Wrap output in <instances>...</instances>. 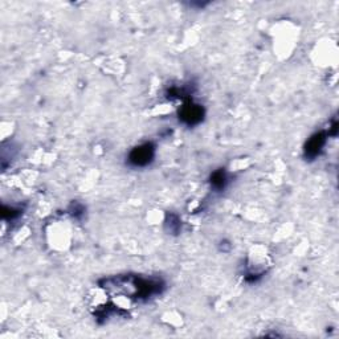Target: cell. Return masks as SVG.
Masks as SVG:
<instances>
[{
    "instance_id": "3957f363",
    "label": "cell",
    "mask_w": 339,
    "mask_h": 339,
    "mask_svg": "<svg viewBox=\"0 0 339 339\" xmlns=\"http://www.w3.org/2000/svg\"><path fill=\"white\" fill-rule=\"evenodd\" d=\"M325 140H324V136H322V134H318V135L313 136L312 139L309 140L308 146H306V151H308L309 155H317L318 152H320L321 147L324 146Z\"/></svg>"
},
{
    "instance_id": "7a4b0ae2",
    "label": "cell",
    "mask_w": 339,
    "mask_h": 339,
    "mask_svg": "<svg viewBox=\"0 0 339 339\" xmlns=\"http://www.w3.org/2000/svg\"><path fill=\"white\" fill-rule=\"evenodd\" d=\"M180 117L188 125H195L202 121L203 118V110L199 105H184Z\"/></svg>"
},
{
    "instance_id": "6da1fadb",
    "label": "cell",
    "mask_w": 339,
    "mask_h": 339,
    "mask_svg": "<svg viewBox=\"0 0 339 339\" xmlns=\"http://www.w3.org/2000/svg\"><path fill=\"white\" fill-rule=\"evenodd\" d=\"M152 158H154V147L151 144L146 143L143 146L134 148L133 151L130 152L129 160L130 163L136 166V167H143L151 162Z\"/></svg>"
},
{
    "instance_id": "277c9868",
    "label": "cell",
    "mask_w": 339,
    "mask_h": 339,
    "mask_svg": "<svg viewBox=\"0 0 339 339\" xmlns=\"http://www.w3.org/2000/svg\"><path fill=\"white\" fill-rule=\"evenodd\" d=\"M226 174L223 171L215 172L214 176H212V184H214L216 188H223L224 184H226Z\"/></svg>"
}]
</instances>
